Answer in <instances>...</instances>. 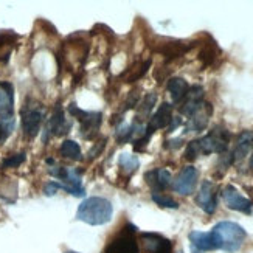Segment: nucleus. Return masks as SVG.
<instances>
[{"instance_id": "11", "label": "nucleus", "mask_w": 253, "mask_h": 253, "mask_svg": "<svg viewBox=\"0 0 253 253\" xmlns=\"http://www.w3.org/2000/svg\"><path fill=\"white\" fill-rule=\"evenodd\" d=\"M70 127H72V122H67V120H65L62 107H61V104H58L56 107H54L53 115L50 117V120L47 122L45 134H43V141H48V138L53 137V135H64V134H67Z\"/></svg>"}, {"instance_id": "9", "label": "nucleus", "mask_w": 253, "mask_h": 253, "mask_svg": "<svg viewBox=\"0 0 253 253\" xmlns=\"http://www.w3.org/2000/svg\"><path fill=\"white\" fill-rule=\"evenodd\" d=\"M196 204L199 205L207 214H213L217 207V188L210 180H204L199 193L196 196Z\"/></svg>"}, {"instance_id": "13", "label": "nucleus", "mask_w": 253, "mask_h": 253, "mask_svg": "<svg viewBox=\"0 0 253 253\" xmlns=\"http://www.w3.org/2000/svg\"><path fill=\"white\" fill-rule=\"evenodd\" d=\"M204 106V89L201 85L190 87L188 93L183 98V101L180 103L179 111L182 115L193 117L197 111H201Z\"/></svg>"}, {"instance_id": "31", "label": "nucleus", "mask_w": 253, "mask_h": 253, "mask_svg": "<svg viewBox=\"0 0 253 253\" xmlns=\"http://www.w3.org/2000/svg\"><path fill=\"white\" fill-rule=\"evenodd\" d=\"M104 141H106V138H103L100 143H98V146L96 148H93L90 152H89V156H90V159H93V157H98V154H100V151L104 148Z\"/></svg>"}, {"instance_id": "25", "label": "nucleus", "mask_w": 253, "mask_h": 253, "mask_svg": "<svg viewBox=\"0 0 253 253\" xmlns=\"http://www.w3.org/2000/svg\"><path fill=\"white\" fill-rule=\"evenodd\" d=\"M25 152H19V154H13V156H8L6 159L2 160L0 163V168L2 169H8V168H17L22 163L25 162Z\"/></svg>"}, {"instance_id": "28", "label": "nucleus", "mask_w": 253, "mask_h": 253, "mask_svg": "<svg viewBox=\"0 0 253 253\" xmlns=\"http://www.w3.org/2000/svg\"><path fill=\"white\" fill-rule=\"evenodd\" d=\"M138 100H140V93L138 90H134V92H130L127 95V100L125 103V111H127V109H132V107H135L138 104Z\"/></svg>"}, {"instance_id": "21", "label": "nucleus", "mask_w": 253, "mask_h": 253, "mask_svg": "<svg viewBox=\"0 0 253 253\" xmlns=\"http://www.w3.org/2000/svg\"><path fill=\"white\" fill-rule=\"evenodd\" d=\"M157 103V95L154 92H149L148 95H145V98L141 100V103L138 104V109H137V115H135V123H140L145 118L149 117V114L152 112L154 106Z\"/></svg>"}, {"instance_id": "22", "label": "nucleus", "mask_w": 253, "mask_h": 253, "mask_svg": "<svg viewBox=\"0 0 253 253\" xmlns=\"http://www.w3.org/2000/svg\"><path fill=\"white\" fill-rule=\"evenodd\" d=\"M59 154L64 157V159H70V160H75L78 162L83 159L81 156V148L76 141L73 140H65L62 141V145L59 148Z\"/></svg>"}, {"instance_id": "29", "label": "nucleus", "mask_w": 253, "mask_h": 253, "mask_svg": "<svg viewBox=\"0 0 253 253\" xmlns=\"http://www.w3.org/2000/svg\"><path fill=\"white\" fill-rule=\"evenodd\" d=\"M58 190H62V183H61V182H54V180H51V182H48V183L45 185V188H43V193H45L47 196H53Z\"/></svg>"}, {"instance_id": "14", "label": "nucleus", "mask_w": 253, "mask_h": 253, "mask_svg": "<svg viewBox=\"0 0 253 253\" xmlns=\"http://www.w3.org/2000/svg\"><path fill=\"white\" fill-rule=\"evenodd\" d=\"M172 120V106L169 103H162L157 109V112L149 118V123L146 125V134L152 135L154 132L168 127Z\"/></svg>"}, {"instance_id": "17", "label": "nucleus", "mask_w": 253, "mask_h": 253, "mask_svg": "<svg viewBox=\"0 0 253 253\" xmlns=\"http://www.w3.org/2000/svg\"><path fill=\"white\" fill-rule=\"evenodd\" d=\"M213 112L211 104L204 103L201 111H197L193 117H190L188 123L185 126V132H201L207 127L208 120H210V115Z\"/></svg>"}, {"instance_id": "33", "label": "nucleus", "mask_w": 253, "mask_h": 253, "mask_svg": "<svg viewBox=\"0 0 253 253\" xmlns=\"http://www.w3.org/2000/svg\"><path fill=\"white\" fill-rule=\"evenodd\" d=\"M250 168H252V169H253V157H252V159H250Z\"/></svg>"}, {"instance_id": "3", "label": "nucleus", "mask_w": 253, "mask_h": 253, "mask_svg": "<svg viewBox=\"0 0 253 253\" xmlns=\"http://www.w3.org/2000/svg\"><path fill=\"white\" fill-rule=\"evenodd\" d=\"M228 141H230V132L222 127V126H216L213 127L207 135L197 140V146H199L201 154H224L228 148Z\"/></svg>"}, {"instance_id": "2", "label": "nucleus", "mask_w": 253, "mask_h": 253, "mask_svg": "<svg viewBox=\"0 0 253 253\" xmlns=\"http://www.w3.org/2000/svg\"><path fill=\"white\" fill-rule=\"evenodd\" d=\"M210 233L214 239L216 249H221L228 253L238 252L241 246L244 244L246 236H247L246 230L243 227L230 221H222L216 224Z\"/></svg>"}, {"instance_id": "26", "label": "nucleus", "mask_w": 253, "mask_h": 253, "mask_svg": "<svg viewBox=\"0 0 253 253\" xmlns=\"http://www.w3.org/2000/svg\"><path fill=\"white\" fill-rule=\"evenodd\" d=\"M152 201L156 202L157 205L163 207V208H179V204L175 202L172 197L169 196H165V194H160V193H152Z\"/></svg>"}, {"instance_id": "5", "label": "nucleus", "mask_w": 253, "mask_h": 253, "mask_svg": "<svg viewBox=\"0 0 253 253\" xmlns=\"http://www.w3.org/2000/svg\"><path fill=\"white\" fill-rule=\"evenodd\" d=\"M69 112L72 117L78 118L81 123V135L85 140H92L98 129L101 126L103 122V114L101 112H87V111H81L80 107H76V104H70Z\"/></svg>"}, {"instance_id": "27", "label": "nucleus", "mask_w": 253, "mask_h": 253, "mask_svg": "<svg viewBox=\"0 0 253 253\" xmlns=\"http://www.w3.org/2000/svg\"><path fill=\"white\" fill-rule=\"evenodd\" d=\"M201 156V151H199V146H197V140H193L190 141L188 145H186V151H185V159L186 160H196L197 157Z\"/></svg>"}, {"instance_id": "16", "label": "nucleus", "mask_w": 253, "mask_h": 253, "mask_svg": "<svg viewBox=\"0 0 253 253\" xmlns=\"http://www.w3.org/2000/svg\"><path fill=\"white\" fill-rule=\"evenodd\" d=\"M145 180L154 190V193L163 191V190H167L169 186V183H171V172L168 169H165V168L152 169V171H148L145 174Z\"/></svg>"}, {"instance_id": "24", "label": "nucleus", "mask_w": 253, "mask_h": 253, "mask_svg": "<svg viewBox=\"0 0 253 253\" xmlns=\"http://www.w3.org/2000/svg\"><path fill=\"white\" fill-rule=\"evenodd\" d=\"M16 127V118H2L0 120V145L6 141V138L13 134Z\"/></svg>"}, {"instance_id": "20", "label": "nucleus", "mask_w": 253, "mask_h": 253, "mask_svg": "<svg viewBox=\"0 0 253 253\" xmlns=\"http://www.w3.org/2000/svg\"><path fill=\"white\" fill-rule=\"evenodd\" d=\"M190 90V85L183 78H171L168 81V92L171 93L172 103H182Z\"/></svg>"}, {"instance_id": "30", "label": "nucleus", "mask_w": 253, "mask_h": 253, "mask_svg": "<svg viewBox=\"0 0 253 253\" xmlns=\"http://www.w3.org/2000/svg\"><path fill=\"white\" fill-rule=\"evenodd\" d=\"M183 145V140L182 138H174V140H169L167 141V145H165V148H168V149H177Z\"/></svg>"}, {"instance_id": "8", "label": "nucleus", "mask_w": 253, "mask_h": 253, "mask_svg": "<svg viewBox=\"0 0 253 253\" xmlns=\"http://www.w3.org/2000/svg\"><path fill=\"white\" fill-rule=\"evenodd\" d=\"M197 179H199V171L194 167H186L177 174V177L174 179L172 190L182 196H190L196 190Z\"/></svg>"}, {"instance_id": "32", "label": "nucleus", "mask_w": 253, "mask_h": 253, "mask_svg": "<svg viewBox=\"0 0 253 253\" xmlns=\"http://www.w3.org/2000/svg\"><path fill=\"white\" fill-rule=\"evenodd\" d=\"M180 125H182V118H179V117H172L171 123H169V126H168V132H172L175 127L180 126Z\"/></svg>"}, {"instance_id": "12", "label": "nucleus", "mask_w": 253, "mask_h": 253, "mask_svg": "<svg viewBox=\"0 0 253 253\" xmlns=\"http://www.w3.org/2000/svg\"><path fill=\"white\" fill-rule=\"evenodd\" d=\"M140 239L143 253H172V243L162 235L143 233Z\"/></svg>"}, {"instance_id": "1", "label": "nucleus", "mask_w": 253, "mask_h": 253, "mask_svg": "<svg viewBox=\"0 0 253 253\" xmlns=\"http://www.w3.org/2000/svg\"><path fill=\"white\" fill-rule=\"evenodd\" d=\"M114 207L104 197H89L80 204L76 217L89 225H103L112 219Z\"/></svg>"}, {"instance_id": "15", "label": "nucleus", "mask_w": 253, "mask_h": 253, "mask_svg": "<svg viewBox=\"0 0 253 253\" xmlns=\"http://www.w3.org/2000/svg\"><path fill=\"white\" fill-rule=\"evenodd\" d=\"M14 117V89L8 81H0V120Z\"/></svg>"}, {"instance_id": "23", "label": "nucleus", "mask_w": 253, "mask_h": 253, "mask_svg": "<svg viewBox=\"0 0 253 253\" xmlns=\"http://www.w3.org/2000/svg\"><path fill=\"white\" fill-rule=\"evenodd\" d=\"M118 165L120 168H122L125 172L127 174H134L138 167H140V160L137 156H132V154H122V156L118 157Z\"/></svg>"}, {"instance_id": "18", "label": "nucleus", "mask_w": 253, "mask_h": 253, "mask_svg": "<svg viewBox=\"0 0 253 253\" xmlns=\"http://www.w3.org/2000/svg\"><path fill=\"white\" fill-rule=\"evenodd\" d=\"M252 149H253V132L246 130V132H243V134H239V137L236 140V146H235V151L232 154L233 162L243 160L246 156H249V152Z\"/></svg>"}, {"instance_id": "19", "label": "nucleus", "mask_w": 253, "mask_h": 253, "mask_svg": "<svg viewBox=\"0 0 253 253\" xmlns=\"http://www.w3.org/2000/svg\"><path fill=\"white\" fill-rule=\"evenodd\" d=\"M190 241H191L193 249H196V250H201V252L216 250V244H214V239H213L211 233L191 232L190 233Z\"/></svg>"}, {"instance_id": "6", "label": "nucleus", "mask_w": 253, "mask_h": 253, "mask_svg": "<svg viewBox=\"0 0 253 253\" xmlns=\"http://www.w3.org/2000/svg\"><path fill=\"white\" fill-rule=\"evenodd\" d=\"M135 230L137 228L130 224L126 228H123L122 233H118L111 241V244L106 247V253H138V243L134 236Z\"/></svg>"}, {"instance_id": "7", "label": "nucleus", "mask_w": 253, "mask_h": 253, "mask_svg": "<svg viewBox=\"0 0 253 253\" xmlns=\"http://www.w3.org/2000/svg\"><path fill=\"white\" fill-rule=\"evenodd\" d=\"M43 115H45L43 107L39 104L24 107V111H22V129H24V135L27 138H35L39 134Z\"/></svg>"}, {"instance_id": "4", "label": "nucleus", "mask_w": 253, "mask_h": 253, "mask_svg": "<svg viewBox=\"0 0 253 253\" xmlns=\"http://www.w3.org/2000/svg\"><path fill=\"white\" fill-rule=\"evenodd\" d=\"M48 172L59 180H62V190L69 191L70 194L76 197H83L85 194V190L81 182V171L75 168H65V167H54L50 168Z\"/></svg>"}, {"instance_id": "10", "label": "nucleus", "mask_w": 253, "mask_h": 253, "mask_svg": "<svg viewBox=\"0 0 253 253\" xmlns=\"http://www.w3.org/2000/svg\"><path fill=\"white\" fill-rule=\"evenodd\" d=\"M222 199L230 210L241 211V213H246V214L252 213L253 202L250 199H247V197H244L232 185L225 186V188L222 190Z\"/></svg>"}]
</instances>
